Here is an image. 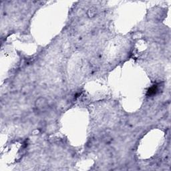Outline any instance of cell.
<instances>
[{"instance_id":"6da1fadb","label":"cell","mask_w":171,"mask_h":171,"mask_svg":"<svg viewBox=\"0 0 171 171\" xmlns=\"http://www.w3.org/2000/svg\"><path fill=\"white\" fill-rule=\"evenodd\" d=\"M36 105H37V108H38L39 110H43L47 108L48 102H46V100L44 98H41L40 100H38V101L37 100Z\"/></svg>"}]
</instances>
